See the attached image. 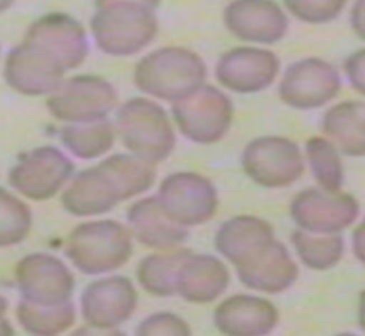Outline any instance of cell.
<instances>
[{"label":"cell","instance_id":"obj_11","mask_svg":"<svg viewBox=\"0 0 365 336\" xmlns=\"http://www.w3.org/2000/svg\"><path fill=\"white\" fill-rule=\"evenodd\" d=\"M341 89L336 68L326 60L309 56L287 67L278 96L295 110H316L334 99Z\"/></svg>","mask_w":365,"mask_h":336},{"label":"cell","instance_id":"obj_5","mask_svg":"<svg viewBox=\"0 0 365 336\" xmlns=\"http://www.w3.org/2000/svg\"><path fill=\"white\" fill-rule=\"evenodd\" d=\"M232 116V101L214 86L203 84L173 104V118L182 137L203 146L222 141Z\"/></svg>","mask_w":365,"mask_h":336},{"label":"cell","instance_id":"obj_16","mask_svg":"<svg viewBox=\"0 0 365 336\" xmlns=\"http://www.w3.org/2000/svg\"><path fill=\"white\" fill-rule=\"evenodd\" d=\"M24 39L45 48L58 60L65 72L81 67L89 55V39L84 26L63 12L41 16L29 26Z\"/></svg>","mask_w":365,"mask_h":336},{"label":"cell","instance_id":"obj_6","mask_svg":"<svg viewBox=\"0 0 365 336\" xmlns=\"http://www.w3.org/2000/svg\"><path fill=\"white\" fill-rule=\"evenodd\" d=\"M118 93L106 78L76 76L63 81L46 99V108L55 120L63 123H84L103 120L116 108Z\"/></svg>","mask_w":365,"mask_h":336},{"label":"cell","instance_id":"obj_13","mask_svg":"<svg viewBox=\"0 0 365 336\" xmlns=\"http://www.w3.org/2000/svg\"><path fill=\"white\" fill-rule=\"evenodd\" d=\"M65 68L45 48L23 39L4 63L7 86L23 96H50L63 82Z\"/></svg>","mask_w":365,"mask_h":336},{"label":"cell","instance_id":"obj_34","mask_svg":"<svg viewBox=\"0 0 365 336\" xmlns=\"http://www.w3.org/2000/svg\"><path fill=\"white\" fill-rule=\"evenodd\" d=\"M364 56L365 51L359 50L354 55H350L345 62V71L349 76L350 84L359 91L364 93Z\"/></svg>","mask_w":365,"mask_h":336},{"label":"cell","instance_id":"obj_20","mask_svg":"<svg viewBox=\"0 0 365 336\" xmlns=\"http://www.w3.org/2000/svg\"><path fill=\"white\" fill-rule=\"evenodd\" d=\"M120 202L118 188L101 164L77 174L62 193L63 210L73 217L103 215Z\"/></svg>","mask_w":365,"mask_h":336},{"label":"cell","instance_id":"obj_1","mask_svg":"<svg viewBox=\"0 0 365 336\" xmlns=\"http://www.w3.org/2000/svg\"><path fill=\"white\" fill-rule=\"evenodd\" d=\"M207 65L195 51L182 46H164L138 60L133 72L143 94L176 103L205 84Z\"/></svg>","mask_w":365,"mask_h":336},{"label":"cell","instance_id":"obj_38","mask_svg":"<svg viewBox=\"0 0 365 336\" xmlns=\"http://www.w3.org/2000/svg\"><path fill=\"white\" fill-rule=\"evenodd\" d=\"M12 4H14V0H0V14H2V12H6L7 9L12 6Z\"/></svg>","mask_w":365,"mask_h":336},{"label":"cell","instance_id":"obj_37","mask_svg":"<svg viewBox=\"0 0 365 336\" xmlns=\"http://www.w3.org/2000/svg\"><path fill=\"white\" fill-rule=\"evenodd\" d=\"M7 309H9L7 299L0 294V336L14 335V330H12V326L9 325V321L6 320Z\"/></svg>","mask_w":365,"mask_h":336},{"label":"cell","instance_id":"obj_19","mask_svg":"<svg viewBox=\"0 0 365 336\" xmlns=\"http://www.w3.org/2000/svg\"><path fill=\"white\" fill-rule=\"evenodd\" d=\"M278 309L255 295H232L215 309V328L229 336H264L278 325Z\"/></svg>","mask_w":365,"mask_h":336},{"label":"cell","instance_id":"obj_7","mask_svg":"<svg viewBox=\"0 0 365 336\" xmlns=\"http://www.w3.org/2000/svg\"><path fill=\"white\" fill-rule=\"evenodd\" d=\"M72 174V161L56 147L45 146L21 157L9 171L7 181L24 198L45 202L62 191Z\"/></svg>","mask_w":365,"mask_h":336},{"label":"cell","instance_id":"obj_33","mask_svg":"<svg viewBox=\"0 0 365 336\" xmlns=\"http://www.w3.org/2000/svg\"><path fill=\"white\" fill-rule=\"evenodd\" d=\"M135 333L138 336H188L191 335V330L188 322L181 320L180 316L173 312H158L143 320L140 325L137 326Z\"/></svg>","mask_w":365,"mask_h":336},{"label":"cell","instance_id":"obj_24","mask_svg":"<svg viewBox=\"0 0 365 336\" xmlns=\"http://www.w3.org/2000/svg\"><path fill=\"white\" fill-rule=\"evenodd\" d=\"M364 103L343 101L329 108L321 120V130L338 152L350 157L365 154Z\"/></svg>","mask_w":365,"mask_h":336},{"label":"cell","instance_id":"obj_17","mask_svg":"<svg viewBox=\"0 0 365 336\" xmlns=\"http://www.w3.org/2000/svg\"><path fill=\"white\" fill-rule=\"evenodd\" d=\"M224 24L247 43L275 45L285 36L289 19L273 0H232L224 9Z\"/></svg>","mask_w":365,"mask_h":336},{"label":"cell","instance_id":"obj_36","mask_svg":"<svg viewBox=\"0 0 365 336\" xmlns=\"http://www.w3.org/2000/svg\"><path fill=\"white\" fill-rule=\"evenodd\" d=\"M364 0H357L355 2V7L354 11H351V16H350V21H351V26H354L355 33L359 34L360 38H364Z\"/></svg>","mask_w":365,"mask_h":336},{"label":"cell","instance_id":"obj_12","mask_svg":"<svg viewBox=\"0 0 365 336\" xmlns=\"http://www.w3.org/2000/svg\"><path fill=\"white\" fill-rule=\"evenodd\" d=\"M360 205L349 193H329L309 188L290 203V215L302 230L312 234H338L359 219Z\"/></svg>","mask_w":365,"mask_h":336},{"label":"cell","instance_id":"obj_4","mask_svg":"<svg viewBox=\"0 0 365 336\" xmlns=\"http://www.w3.org/2000/svg\"><path fill=\"white\" fill-rule=\"evenodd\" d=\"M159 33L154 11L142 7L98 9L91 19V34L96 46L111 56L140 54Z\"/></svg>","mask_w":365,"mask_h":336},{"label":"cell","instance_id":"obj_8","mask_svg":"<svg viewBox=\"0 0 365 336\" xmlns=\"http://www.w3.org/2000/svg\"><path fill=\"white\" fill-rule=\"evenodd\" d=\"M241 166L256 185L285 188L304 174V157L299 146L285 137H259L246 146Z\"/></svg>","mask_w":365,"mask_h":336},{"label":"cell","instance_id":"obj_21","mask_svg":"<svg viewBox=\"0 0 365 336\" xmlns=\"http://www.w3.org/2000/svg\"><path fill=\"white\" fill-rule=\"evenodd\" d=\"M229 282L227 266L219 258L190 253L178 270L176 294L186 302L208 304L224 294Z\"/></svg>","mask_w":365,"mask_h":336},{"label":"cell","instance_id":"obj_32","mask_svg":"<svg viewBox=\"0 0 365 336\" xmlns=\"http://www.w3.org/2000/svg\"><path fill=\"white\" fill-rule=\"evenodd\" d=\"M284 6L302 23L326 24L341 14L346 0H284Z\"/></svg>","mask_w":365,"mask_h":336},{"label":"cell","instance_id":"obj_2","mask_svg":"<svg viewBox=\"0 0 365 336\" xmlns=\"http://www.w3.org/2000/svg\"><path fill=\"white\" fill-rule=\"evenodd\" d=\"M65 255L81 273H111L132 258V233L116 220L84 222L72 229Z\"/></svg>","mask_w":365,"mask_h":336},{"label":"cell","instance_id":"obj_35","mask_svg":"<svg viewBox=\"0 0 365 336\" xmlns=\"http://www.w3.org/2000/svg\"><path fill=\"white\" fill-rule=\"evenodd\" d=\"M163 0H94L96 9H110V7H142L155 11Z\"/></svg>","mask_w":365,"mask_h":336},{"label":"cell","instance_id":"obj_14","mask_svg":"<svg viewBox=\"0 0 365 336\" xmlns=\"http://www.w3.org/2000/svg\"><path fill=\"white\" fill-rule=\"evenodd\" d=\"M138 295L130 278L113 275L86 287L81 295V312L93 330H115L135 312Z\"/></svg>","mask_w":365,"mask_h":336},{"label":"cell","instance_id":"obj_18","mask_svg":"<svg viewBox=\"0 0 365 336\" xmlns=\"http://www.w3.org/2000/svg\"><path fill=\"white\" fill-rule=\"evenodd\" d=\"M275 241L272 225L253 215H239L224 222L215 235V248L229 263L242 268L259 260Z\"/></svg>","mask_w":365,"mask_h":336},{"label":"cell","instance_id":"obj_28","mask_svg":"<svg viewBox=\"0 0 365 336\" xmlns=\"http://www.w3.org/2000/svg\"><path fill=\"white\" fill-rule=\"evenodd\" d=\"M99 164L115 181L121 202L149 191L155 181L154 164L132 154L110 156Z\"/></svg>","mask_w":365,"mask_h":336},{"label":"cell","instance_id":"obj_31","mask_svg":"<svg viewBox=\"0 0 365 336\" xmlns=\"http://www.w3.org/2000/svg\"><path fill=\"white\" fill-rule=\"evenodd\" d=\"M31 208L16 195L0 188V248L21 244L31 233Z\"/></svg>","mask_w":365,"mask_h":336},{"label":"cell","instance_id":"obj_23","mask_svg":"<svg viewBox=\"0 0 365 336\" xmlns=\"http://www.w3.org/2000/svg\"><path fill=\"white\" fill-rule=\"evenodd\" d=\"M236 272L239 280L247 289L280 294L297 280L299 268L289 250L275 239L262 258L242 268H236Z\"/></svg>","mask_w":365,"mask_h":336},{"label":"cell","instance_id":"obj_15","mask_svg":"<svg viewBox=\"0 0 365 336\" xmlns=\"http://www.w3.org/2000/svg\"><path fill=\"white\" fill-rule=\"evenodd\" d=\"M280 71V60L270 50L239 46L219 58L215 77L219 84L239 94H253L270 87Z\"/></svg>","mask_w":365,"mask_h":336},{"label":"cell","instance_id":"obj_29","mask_svg":"<svg viewBox=\"0 0 365 336\" xmlns=\"http://www.w3.org/2000/svg\"><path fill=\"white\" fill-rule=\"evenodd\" d=\"M297 256L307 268L329 270L340 263L343 251H345V241L341 234H312L307 230H294L290 235Z\"/></svg>","mask_w":365,"mask_h":336},{"label":"cell","instance_id":"obj_27","mask_svg":"<svg viewBox=\"0 0 365 336\" xmlns=\"http://www.w3.org/2000/svg\"><path fill=\"white\" fill-rule=\"evenodd\" d=\"M16 316L26 333L55 336L72 328L76 322V305L72 300L58 305H36L21 300Z\"/></svg>","mask_w":365,"mask_h":336},{"label":"cell","instance_id":"obj_25","mask_svg":"<svg viewBox=\"0 0 365 336\" xmlns=\"http://www.w3.org/2000/svg\"><path fill=\"white\" fill-rule=\"evenodd\" d=\"M115 125L110 120L84 121V123H67L60 130V141L72 156L79 159H98L110 152L115 146Z\"/></svg>","mask_w":365,"mask_h":336},{"label":"cell","instance_id":"obj_22","mask_svg":"<svg viewBox=\"0 0 365 336\" xmlns=\"http://www.w3.org/2000/svg\"><path fill=\"white\" fill-rule=\"evenodd\" d=\"M132 238L152 250H175L188 239V230L166 215L158 196H149L133 203L127 212Z\"/></svg>","mask_w":365,"mask_h":336},{"label":"cell","instance_id":"obj_26","mask_svg":"<svg viewBox=\"0 0 365 336\" xmlns=\"http://www.w3.org/2000/svg\"><path fill=\"white\" fill-rule=\"evenodd\" d=\"M190 250H166L143 258L137 266V280L140 287L155 297H171L176 294L178 270L182 260L190 255Z\"/></svg>","mask_w":365,"mask_h":336},{"label":"cell","instance_id":"obj_10","mask_svg":"<svg viewBox=\"0 0 365 336\" xmlns=\"http://www.w3.org/2000/svg\"><path fill=\"white\" fill-rule=\"evenodd\" d=\"M14 278L23 300L36 305L68 302L76 289V278L68 266L46 253L24 256L16 265Z\"/></svg>","mask_w":365,"mask_h":336},{"label":"cell","instance_id":"obj_30","mask_svg":"<svg viewBox=\"0 0 365 336\" xmlns=\"http://www.w3.org/2000/svg\"><path fill=\"white\" fill-rule=\"evenodd\" d=\"M306 157L309 161L312 176L324 191L336 193L343 186V164L340 152L328 138L311 137L306 142Z\"/></svg>","mask_w":365,"mask_h":336},{"label":"cell","instance_id":"obj_9","mask_svg":"<svg viewBox=\"0 0 365 336\" xmlns=\"http://www.w3.org/2000/svg\"><path fill=\"white\" fill-rule=\"evenodd\" d=\"M158 200L178 225H200L212 220L219 207L217 190L208 178L197 173H175L160 183Z\"/></svg>","mask_w":365,"mask_h":336},{"label":"cell","instance_id":"obj_3","mask_svg":"<svg viewBox=\"0 0 365 336\" xmlns=\"http://www.w3.org/2000/svg\"><path fill=\"white\" fill-rule=\"evenodd\" d=\"M115 132L130 154L152 164L166 161L176 147L168 113L145 98H133L120 108Z\"/></svg>","mask_w":365,"mask_h":336}]
</instances>
